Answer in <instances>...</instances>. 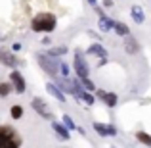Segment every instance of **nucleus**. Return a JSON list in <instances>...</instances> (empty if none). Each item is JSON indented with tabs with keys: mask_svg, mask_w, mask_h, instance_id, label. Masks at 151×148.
Returning a JSON list of instances; mask_svg holds the SVG:
<instances>
[{
	"mask_svg": "<svg viewBox=\"0 0 151 148\" xmlns=\"http://www.w3.org/2000/svg\"><path fill=\"white\" fill-rule=\"evenodd\" d=\"M52 129H54V133H55V135H58L59 141H69V139H71V131L67 129L63 123L55 121V119L52 121Z\"/></svg>",
	"mask_w": 151,
	"mask_h": 148,
	"instance_id": "9b49d317",
	"label": "nucleus"
},
{
	"mask_svg": "<svg viewBox=\"0 0 151 148\" xmlns=\"http://www.w3.org/2000/svg\"><path fill=\"white\" fill-rule=\"evenodd\" d=\"M92 127H94V131H96L100 137H115V135H117V129H115L113 125H105V123L94 121Z\"/></svg>",
	"mask_w": 151,
	"mask_h": 148,
	"instance_id": "9d476101",
	"label": "nucleus"
},
{
	"mask_svg": "<svg viewBox=\"0 0 151 148\" xmlns=\"http://www.w3.org/2000/svg\"><path fill=\"white\" fill-rule=\"evenodd\" d=\"M10 115H12V119H21L23 117V106L21 104H14V106L10 108Z\"/></svg>",
	"mask_w": 151,
	"mask_h": 148,
	"instance_id": "6ab92c4d",
	"label": "nucleus"
},
{
	"mask_svg": "<svg viewBox=\"0 0 151 148\" xmlns=\"http://www.w3.org/2000/svg\"><path fill=\"white\" fill-rule=\"evenodd\" d=\"M115 19H111V17H107V15H101L100 17V21H98V29L101 31V33H109V31H113L115 29Z\"/></svg>",
	"mask_w": 151,
	"mask_h": 148,
	"instance_id": "ddd939ff",
	"label": "nucleus"
},
{
	"mask_svg": "<svg viewBox=\"0 0 151 148\" xmlns=\"http://www.w3.org/2000/svg\"><path fill=\"white\" fill-rule=\"evenodd\" d=\"M42 44H46V46H48V44H52V41H50V37H44V39H42Z\"/></svg>",
	"mask_w": 151,
	"mask_h": 148,
	"instance_id": "a878e982",
	"label": "nucleus"
},
{
	"mask_svg": "<svg viewBox=\"0 0 151 148\" xmlns=\"http://www.w3.org/2000/svg\"><path fill=\"white\" fill-rule=\"evenodd\" d=\"M31 108H33L35 112H37L40 117H44V119H48V121H54V115H52V112H50V108H48V104L44 102L42 98H33L31 100Z\"/></svg>",
	"mask_w": 151,
	"mask_h": 148,
	"instance_id": "423d86ee",
	"label": "nucleus"
},
{
	"mask_svg": "<svg viewBox=\"0 0 151 148\" xmlns=\"http://www.w3.org/2000/svg\"><path fill=\"white\" fill-rule=\"evenodd\" d=\"M46 54L52 58H63L67 54V46H55V48H46Z\"/></svg>",
	"mask_w": 151,
	"mask_h": 148,
	"instance_id": "2eb2a0df",
	"label": "nucleus"
},
{
	"mask_svg": "<svg viewBox=\"0 0 151 148\" xmlns=\"http://www.w3.org/2000/svg\"><path fill=\"white\" fill-rule=\"evenodd\" d=\"M101 4L105 8H111V6H113V0H101Z\"/></svg>",
	"mask_w": 151,
	"mask_h": 148,
	"instance_id": "393cba45",
	"label": "nucleus"
},
{
	"mask_svg": "<svg viewBox=\"0 0 151 148\" xmlns=\"http://www.w3.org/2000/svg\"><path fill=\"white\" fill-rule=\"evenodd\" d=\"M130 17L134 19V21L138 23V25H142V23L145 21V14H144V8L138 6V4H134L132 8H130Z\"/></svg>",
	"mask_w": 151,
	"mask_h": 148,
	"instance_id": "4468645a",
	"label": "nucleus"
},
{
	"mask_svg": "<svg viewBox=\"0 0 151 148\" xmlns=\"http://www.w3.org/2000/svg\"><path fill=\"white\" fill-rule=\"evenodd\" d=\"M136 141L142 142L144 146H151V135L145 133V131H138L136 133Z\"/></svg>",
	"mask_w": 151,
	"mask_h": 148,
	"instance_id": "a211bd4d",
	"label": "nucleus"
},
{
	"mask_svg": "<svg viewBox=\"0 0 151 148\" xmlns=\"http://www.w3.org/2000/svg\"><path fill=\"white\" fill-rule=\"evenodd\" d=\"M46 93L50 94V96H54L58 102H61V104H65V100H67V96H65V93H63L61 89H59L58 85H55L54 81H48L46 83Z\"/></svg>",
	"mask_w": 151,
	"mask_h": 148,
	"instance_id": "1a4fd4ad",
	"label": "nucleus"
},
{
	"mask_svg": "<svg viewBox=\"0 0 151 148\" xmlns=\"http://www.w3.org/2000/svg\"><path fill=\"white\" fill-rule=\"evenodd\" d=\"M103 104H105L107 108H117L119 106V96L115 93H107L105 100H103Z\"/></svg>",
	"mask_w": 151,
	"mask_h": 148,
	"instance_id": "f3484780",
	"label": "nucleus"
},
{
	"mask_svg": "<svg viewBox=\"0 0 151 148\" xmlns=\"http://www.w3.org/2000/svg\"><path fill=\"white\" fill-rule=\"evenodd\" d=\"M0 63L6 67H10V69H17V56L14 54L12 50H6V48H0Z\"/></svg>",
	"mask_w": 151,
	"mask_h": 148,
	"instance_id": "0eeeda50",
	"label": "nucleus"
},
{
	"mask_svg": "<svg viewBox=\"0 0 151 148\" xmlns=\"http://www.w3.org/2000/svg\"><path fill=\"white\" fill-rule=\"evenodd\" d=\"M37 62L40 66V69L44 71L46 75H50L52 79L59 77V66H61V58H52L46 52H38L37 54Z\"/></svg>",
	"mask_w": 151,
	"mask_h": 148,
	"instance_id": "f03ea898",
	"label": "nucleus"
},
{
	"mask_svg": "<svg viewBox=\"0 0 151 148\" xmlns=\"http://www.w3.org/2000/svg\"><path fill=\"white\" fill-rule=\"evenodd\" d=\"M10 83H12V87H14V93L25 94V90H27V81H25V77L21 75V71L12 69V71H10Z\"/></svg>",
	"mask_w": 151,
	"mask_h": 148,
	"instance_id": "39448f33",
	"label": "nucleus"
},
{
	"mask_svg": "<svg viewBox=\"0 0 151 148\" xmlns=\"http://www.w3.org/2000/svg\"><path fill=\"white\" fill-rule=\"evenodd\" d=\"M61 123H63V125H65L69 131H77V125H75L73 117H71L69 114H63V115H61Z\"/></svg>",
	"mask_w": 151,
	"mask_h": 148,
	"instance_id": "aec40b11",
	"label": "nucleus"
},
{
	"mask_svg": "<svg viewBox=\"0 0 151 148\" xmlns=\"http://www.w3.org/2000/svg\"><path fill=\"white\" fill-rule=\"evenodd\" d=\"M124 50H126V54L136 56L138 52H140V42H138V39L132 37V35L124 37Z\"/></svg>",
	"mask_w": 151,
	"mask_h": 148,
	"instance_id": "f8f14e48",
	"label": "nucleus"
},
{
	"mask_svg": "<svg viewBox=\"0 0 151 148\" xmlns=\"http://www.w3.org/2000/svg\"><path fill=\"white\" fill-rule=\"evenodd\" d=\"M21 50V42H14L12 44V52H19Z\"/></svg>",
	"mask_w": 151,
	"mask_h": 148,
	"instance_id": "b1692460",
	"label": "nucleus"
},
{
	"mask_svg": "<svg viewBox=\"0 0 151 148\" xmlns=\"http://www.w3.org/2000/svg\"><path fill=\"white\" fill-rule=\"evenodd\" d=\"M86 2H88L92 8H96V6H98V0H86Z\"/></svg>",
	"mask_w": 151,
	"mask_h": 148,
	"instance_id": "bb28decb",
	"label": "nucleus"
},
{
	"mask_svg": "<svg viewBox=\"0 0 151 148\" xmlns=\"http://www.w3.org/2000/svg\"><path fill=\"white\" fill-rule=\"evenodd\" d=\"M113 31L119 35V37H128V35H130V27L126 25V23H122V21H117V23H115V29Z\"/></svg>",
	"mask_w": 151,
	"mask_h": 148,
	"instance_id": "dca6fc26",
	"label": "nucleus"
},
{
	"mask_svg": "<svg viewBox=\"0 0 151 148\" xmlns=\"http://www.w3.org/2000/svg\"><path fill=\"white\" fill-rule=\"evenodd\" d=\"M73 69L75 75L78 79H88L90 77V66H88V60H86L84 52L82 50H75V58H73Z\"/></svg>",
	"mask_w": 151,
	"mask_h": 148,
	"instance_id": "20e7f679",
	"label": "nucleus"
},
{
	"mask_svg": "<svg viewBox=\"0 0 151 148\" xmlns=\"http://www.w3.org/2000/svg\"><path fill=\"white\" fill-rule=\"evenodd\" d=\"M81 85L84 87V89L88 90V93H96V90H98V87L94 85V81H92L90 77H88V79H81Z\"/></svg>",
	"mask_w": 151,
	"mask_h": 148,
	"instance_id": "4be33fe9",
	"label": "nucleus"
},
{
	"mask_svg": "<svg viewBox=\"0 0 151 148\" xmlns=\"http://www.w3.org/2000/svg\"><path fill=\"white\" fill-rule=\"evenodd\" d=\"M105 96H107V90H103V89H98V90H96V98H98V100H101V102H103V100H105Z\"/></svg>",
	"mask_w": 151,
	"mask_h": 148,
	"instance_id": "5701e85b",
	"label": "nucleus"
},
{
	"mask_svg": "<svg viewBox=\"0 0 151 148\" xmlns=\"http://www.w3.org/2000/svg\"><path fill=\"white\" fill-rule=\"evenodd\" d=\"M58 27V17L52 12H38L35 14V17L31 19V31L33 33H44L50 35Z\"/></svg>",
	"mask_w": 151,
	"mask_h": 148,
	"instance_id": "f257e3e1",
	"label": "nucleus"
},
{
	"mask_svg": "<svg viewBox=\"0 0 151 148\" xmlns=\"http://www.w3.org/2000/svg\"><path fill=\"white\" fill-rule=\"evenodd\" d=\"M86 54H90V56H98V58H101V66L105 63V60H107V50H105V46L101 44V42H92V44L88 46V50H86Z\"/></svg>",
	"mask_w": 151,
	"mask_h": 148,
	"instance_id": "6e6552de",
	"label": "nucleus"
},
{
	"mask_svg": "<svg viewBox=\"0 0 151 148\" xmlns=\"http://www.w3.org/2000/svg\"><path fill=\"white\" fill-rule=\"evenodd\" d=\"M12 93H14V87H12L10 81H8V83H0V96H2V98L10 96Z\"/></svg>",
	"mask_w": 151,
	"mask_h": 148,
	"instance_id": "412c9836",
	"label": "nucleus"
},
{
	"mask_svg": "<svg viewBox=\"0 0 151 148\" xmlns=\"http://www.w3.org/2000/svg\"><path fill=\"white\" fill-rule=\"evenodd\" d=\"M21 135L10 125H0V148H19Z\"/></svg>",
	"mask_w": 151,
	"mask_h": 148,
	"instance_id": "7ed1b4c3",
	"label": "nucleus"
}]
</instances>
